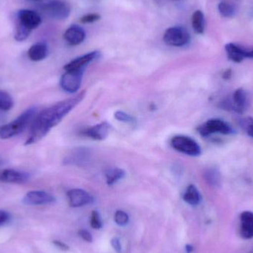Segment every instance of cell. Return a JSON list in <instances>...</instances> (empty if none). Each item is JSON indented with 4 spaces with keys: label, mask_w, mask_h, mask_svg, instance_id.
I'll list each match as a JSON object with an SVG mask.
<instances>
[{
    "label": "cell",
    "mask_w": 253,
    "mask_h": 253,
    "mask_svg": "<svg viewBox=\"0 0 253 253\" xmlns=\"http://www.w3.org/2000/svg\"><path fill=\"white\" fill-rule=\"evenodd\" d=\"M198 131L202 136L208 137L212 133H221L230 135L233 133V127L219 119H211L198 127Z\"/></svg>",
    "instance_id": "obj_6"
},
{
    "label": "cell",
    "mask_w": 253,
    "mask_h": 253,
    "mask_svg": "<svg viewBox=\"0 0 253 253\" xmlns=\"http://www.w3.org/2000/svg\"><path fill=\"white\" fill-rule=\"evenodd\" d=\"M249 58L250 59H253V49L249 50Z\"/></svg>",
    "instance_id": "obj_37"
},
{
    "label": "cell",
    "mask_w": 253,
    "mask_h": 253,
    "mask_svg": "<svg viewBox=\"0 0 253 253\" xmlns=\"http://www.w3.org/2000/svg\"><path fill=\"white\" fill-rule=\"evenodd\" d=\"M116 223L120 226H126L129 221V216L123 211H117L114 216Z\"/></svg>",
    "instance_id": "obj_28"
},
{
    "label": "cell",
    "mask_w": 253,
    "mask_h": 253,
    "mask_svg": "<svg viewBox=\"0 0 253 253\" xmlns=\"http://www.w3.org/2000/svg\"><path fill=\"white\" fill-rule=\"evenodd\" d=\"M14 105L13 98L7 92L0 90V111H8Z\"/></svg>",
    "instance_id": "obj_24"
},
{
    "label": "cell",
    "mask_w": 253,
    "mask_h": 253,
    "mask_svg": "<svg viewBox=\"0 0 253 253\" xmlns=\"http://www.w3.org/2000/svg\"><path fill=\"white\" fill-rule=\"evenodd\" d=\"M85 38V31L80 25H71L64 34V39L70 45H78L83 43Z\"/></svg>",
    "instance_id": "obj_15"
},
{
    "label": "cell",
    "mask_w": 253,
    "mask_h": 253,
    "mask_svg": "<svg viewBox=\"0 0 253 253\" xmlns=\"http://www.w3.org/2000/svg\"><path fill=\"white\" fill-rule=\"evenodd\" d=\"M126 176V172L121 168H114L108 169L105 172V177L108 185H113L123 179Z\"/></svg>",
    "instance_id": "obj_21"
},
{
    "label": "cell",
    "mask_w": 253,
    "mask_h": 253,
    "mask_svg": "<svg viewBox=\"0 0 253 253\" xmlns=\"http://www.w3.org/2000/svg\"><path fill=\"white\" fill-rule=\"evenodd\" d=\"M100 18V15L98 13H89V14L82 16L80 22L84 24L93 23V22L99 20Z\"/></svg>",
    "instance_id": "obj_30"
},
{
    "label": "cell",
    "mask_w": 253,
    "mask_h": 253,
    "mask_svg": "<svg viewBox=\"0 0 253 253\" xmlns=\"http://www.w3.org/2000/svg\"><path fill=\"white\" fill-rule=\"evenodd\" d=\"M185 249L187 253H193V247L191 246V245H186Z\"/></svg>",
    "instance_id": "obj_36"
},
{
    "label": "cell",
    "mask_w": 253,
    "mask_h": 253,
    "mask_svg": "<svg viewBox=\"0 0 253 253\" xmlns=\"http://www.w3.org/2000/svg\"><path fill=\"white\" fill-rule=\"evenodd\" d=\"M70 206L80 208L93 203V197L90 193L82 189H73L68 192Z\"/></svg>",
    "instance_id": "obj_11"
},
{
    "label": "cell",
    "mask_w": 253,
    "mask_h": 253,
    "mask_svg": "<svg viewBox=\"0 0 253 253\" xmlns=\"http://www.w3.org/2000/svg\"><path fill=\"white\" fill-rule=\"evenodd\" d=\"M17 25L30 32L38 28L42 23L41 16L37 12L28 9H22L17 13Z\"/></svg>",
    "instance_id": "obj_8"
},
{
    "label": "cell",
    "mask_w": 253,
    "mask_h": 253,
    "mask_svg": "<svg viewBox=\"0 0 253 253\" xmlns=\"http://www.w3.org/2000/svg\"><path fill=\"white\" fill-rule=\"evenodd\" d=\"M48 55V47L44 42H38L30 47L28 52V58L34 62H40L45 59Z\"/></svg>",
    "instance_id": "obj_19"
},
{
    "label": "cell",
    "mask_w": 253,
    "mask_h": 253,
    "mask_svg": "<svg viewBox=\"0 0 253 253\" xmlns=\"http://www.w3.org/2000/svg\"><path fill=\"white\" fill-rule=\"evenodd\" d=\"M240 235L243 239H253V212L244 211L240 215Z\"/></svg>",
    "instance_id": "obj_16"
},
{
    "label": "cell",
    "mask_w": 253,
    "mask_h": 253,
    "mask_svg": "<svg viewBox=\"0 0 253 253\" xmlns=\"http://www.w3.org/2000/svg\"><path fill=\"white\" fill-rule=\"evenodd\" d=\"M111 245H112L113 248L117 251V253H120L122 251V245L120 243V239L118 238H114L111 240Z\"/></svg>",
    "instance_id": "obj_32"
},
{
    "label": "cell",
    "mask_w": 253,
    "mask_h": 253,
    "mask_svg": "<svg viewBox=\"0 0 253 253\" xmlns=\"http://www.w3.org/2000/svg\"><path fill=\"white\" fill-rule=\"evenodd\" d=\"M218 9L220 14L224 17H232L236 13V8H235L234 5L230 3L226 2V1L220 2L218 4Z\"/></svg>",
    "instance_id": "obj_25"
},
{
    "label": "cell",
    "mask_w": 253,
    "mask_h": 253,
    "mask_svg": "<svg viewBox=\"0 0 253 253\" xmlns=\"http://www.w3.org/2000/svg\"><path fill=\"white\" fill-rule=\"evenodd\" d=\"M9 218H10V215L8 212L4 211H0V225L7 222Z\"/></svg>",
    "instance_id": "obj_33"
},
{
    "label": "cell",
    "mask_w": 253,
    "mask_h": 253,
    "mask_svg": "<svg viewBox=\"0 0 253 253\" xmlns=\"http://www.w3.org/2000/svg\"><path fill=\"white\" fill-rule=\"evenodd\" d=\"M90 226L96 230H99V229L102 228V219H101L100 215L97 211L92 212L91 216H90Z\"/></svg>",
    "instance_id": "obj_29"
},
{
    "label": "cell",
    "mask_w": 253,
    "mask_h": 253,
    "mask_svg": "<svg viewBox=\"0 0 253 253\" xmlns=\"http://www.w3.org/2000/svg\"><path fill=\"white\" fill-rule=\"evenodd\" d=\"M248 96L243 88L235 90L232 99H230V111L243 114L248 108Z\"/></svg>",
    "instance_id": "obj_12"
},
{
    "label": "cell",
    "mask_w": 253,
    "mask_h": 253,
    "mask_svg": "<svg viewBox=\"0 0 253 253\" xmlns=\"http://www.w3.org/2000/svg\"><path fill=\"white\" fill-rule=\"evenodd\" d=\"M205 180L210 185L218 187L221 184V174L216 168H209L204 174Z\"/></svg>",
    "instance_id": "obj_23"
},
{
    "label": "cell",
    "mask_w": 253,
    "mask_h": 253,
    "mask_svg": "<svg viewBox=\"0 0 253 253\" xmlns=\"http://www.w3.org/2000/svg\"><path fill=\"white\" fill-rule=\"evenodd\" d=\"M84 70L68 71L61 77L60 85L65 91L76 93L80 89Z\"/></svg>",
    "instance_id": "obj_7"
},
{
    "label": "cell",
    "mask_w": 253,
    "mask_h": 253,
    "mask_svg": "<svg viewBox=\"0 0 253 253\" xmlns=\"http://www.w3.org/2000/svg\"><path fill=\"white\" fill-rule=\"evenodd\" d=\"M233 71L231 69H227L222 74V79L224 80H230L232 78Z\"/></svg>",
    "instance_id": "obj_35"
},
{
    "label": "cell",
    "mask_w": 253,
    "mask_h": 253,
    "mask_svg": "<svg viewBox=\"0 0 253 253\" xmlns=\"http://www.w3.org/2000/svg\"><path fill=\"white\" fill-rule=\"evenodd\" d=\"M163 40L168 45L182 47L190 42V33L181 26L171 27L165 31Z\"/></svg>",
    "instance_id": "obj_5"
},
{
    "label": "cell",
    "mask_w": 253,
    "mask_h": 253,
    "mask_svg": "<svg viewBox=\"0 0 253 253\" xmlns=\"http://www.w3.org/2000/svg\"><path fill=\"white\" fill-rule=\"evenodd\" d=\"M91 152L86 147H78L73 150L64 159V164L76 166H84L90 162Z\"/></svg>",
    "instance_id": "obj_9"
},
{
    "label": "cell",
    "mask_w": 253,
    "mask_h": 253,
    "mask_svg": "<svg viewBox=\"0 0 253 253\" xmlns=\"http://www.w3.org/2000/svg\"><path fill=\"white\" fill-rule=\"evenodd\" d=\"M95 1H99V0H95Z\"/></svg>",
    "instance_id": "obj_39"
},
{
    "label": "cell",
    "mask_w": 253,
    "mask_h": 253,
    "mask_svg": "<svg viewBox=\"0 0 253 253\" xmlns=\"http://www.w3.org/2000/svg\"><path fill=\"white\" fill-rule=\"evenodd\" d=\"M241 126L245 129L249 136L253 138V117H246L241 120Z\"/></svg>",
    "instance_id": "obj_26"
},
{
    "label": "cell",
    "mask_w": 253,
    "mask_h": 253,
    "mask_svg": "<svg viewBox=\"0 0 253 253\" xmlns=\"http://www.w3.org/2000/svg\"><path fill=\"white\" fill-rule=\"evenodd\" d=\"M192 25L196 34H202L205 31V15L202 10H196L192 16Z\"/></svg>",
    "instance_id": "obj_22"
},
{
    "label": "cell",
    "mask_w": 253,
    "mask_h": 253,
    "mask_svg": "<svg viewBox=\"0 0 253 253\" xmlns=\"http://www.w3.org/2000/svg\"><path fill=\"white\" fill-rule=\"evenodd\" d=\"M171 146L174 150L190 156H199L202 154L199 144L190 137L176 135L171 140Z\"/></svg>",
    "instance_id": "obj_4"
},
{
    "label": "cell",
    "mask_w": 253,
    "mask_h": 253,
    "mask_svg": "<svg viewBox=\"0 0 253 253\" xmlns=\"http://www.w3.org/2000/svg\"><path fill=\"white\" fill-rule=\"evenodd\" d=\"M41 9L48 17L56 20L67 19L71 12V5L66 0H46Z\"/></svg>",
    "instance_id": "obj_3"
},
{
    "label": "cell",
    "mask_w": 253,
    "mask_h": 253,
    "mask_svg": "<svg viewBox=\"0 0 253 253\" xmlns=\"http://www.w3.org/2000/svg\"><path fill=\"white\" fill-rule=\"evenodd\" d=\"M101 54L99 51H93L87 54L80 56L77 59L70 62L64 67L65 71H76V70H85L86 67L88 64L100 57Z\"/></svg>",
    "instance_id": "obj_13"
},
{
    "label": "cell",
    "mask_w": 253,
    "mask_h": 253,
    "mask_svg": "<svg viewBox=\"0 0 253 253\" xmlns=\"http://www.w3.org/2000/svg\"><path fill=\"white\" fill-rule=\"evenodd\" d=\"M111 130V126L107 122L99 123L96 126L87 128L83 132V134L85 136L89 137L92 139L102 140L105 139Z\"/></svg>",
    "instance_id": "obj_14"
},
{
    "label": "cell",
    "mask_w": 253,
    "mask_h": 253,
    "mask_svg": "<svg viewBox=\"0 0 253 253\" xmlns=\"http://www.w3.org/2000/svg\"><path fill=\"white\" fill-rule=\"evenodd\" d=\"M79 235H80V236H81L82 239H83V240L85 241V242H93V237H92V235L90 234L88 231H87V230H80V231H79Z\"/></svg>",
    "instance_id": "obj_31"
},
{
    "label": "cell",
    "mask_w": 253,
    "mask_h": 253,
    "mask_svg": "<svg viewBox=\"0 0 253 253\" xmlns=\"http://www.w3.org/2000/svg\"><path fill=\"white\" fill-rule=\"evenodd\" d=\"M53 244H54L55 246L57 247L58 248L62 250V251H66L69 250V248H68V245H65V243L60 242V241H54V242H53Z\"/></svg>",
    "instance_id": "obj_34"
},
{
    "label": "cell",
    "mask_w": 253,
    "mask_h": 253,
    "mask_svg": "<svg viewBox=\"0 0 253 253\" xmlns=\"http://www.w3.org/2000/svg\"><path fill=\"white\" fill-rule=\"evenodd\" d=\"M183 199L186 203L191 206H197L200 204L202 200V196L197 187L194 184H190L186 189L184 195H183Z\"/></svg>",
    "instance_id": "obj_20"
},
{
    "label": "cell",
    "mask_w": 253,
    "mask_h": 253,
    "mask_svg": "<svg viewBox=\"0 0 253 253\" xmlns=\"http://www.w3.org/2000/svg\"><path fill=\"white\" fill-rule=\"evenodd\" d=\"M30 1H40V0H30Z\"/></svg>",
    "instance_id": "obj_38"
},
{
    "label": "cell",
    "mask_w": 253,
    "mask_h": 253,
    "mask_svg": "<svg viewBox=\"0 0 253 253\" xmlns=\"http://www.w3.org/2000/svg\"><path fill=\"white\" fill-rule=\"evenodd\" d=\"M28 174L13 169H4L0 172V181L2 182L22 184L28 181Z\"/></svg>",
    "instance_id": "obj_17"
},
{
    "label": "cell",
    "mask_w": 253,
    "mask_h": 253,
    "mask_svg": "<svg viewBox=\"0 0 253 253\" xmlns=\"http://www.w3.org/2000/svg\"><path fill=\"white\" fill-rule=\"evenodd\" d=\"M116 120L120 122H123L125 123H129V124H133L135 120L133 117H131L129 114H126L124 111H118L114 114Z\"/></svg>",
    "instance_id": "obj_27"
},
{
    "label": "cell",
    "mask_w": 253,
    "mask_h": 253,
    "mask_svg": "<svg viewBox=\"0 0 253 253\" xmlns=\"http://www.w3.org/2000/svg\"><path fill=\"white\" fill-rule=\"evenodd\" d=\"M37 112V108H28L11 123L0 126V138L8 139L19 135L26 128L31 120H34Z\"/></svg>",
    "instance_id": "obj_2"
},
{
    "label": "cell",
    "mask_w": 253,
    "mask_h": 253,
    "mask_svg": "<svg viewBox=\"0 0 253 253\" xmlns=\"http://www.w3.org/2000/svg\"><path fill=\"white\" fill-rule=\"evenodd\" d=\"M225 50L229 59L236 63H240L244 59L249 58V50H245L234 43L226 44Z\"/></svg>",
    "instance_id": "obj_18"
},
{
    "label": "cell",
    "mask_w": 253,
    "mask_h": 253,
    "mask_svg": "<svg viewBox=\"0 0 253 253\" xmlns=\"http://www.w3.org/2000/svg\"><path fill=\"white\" fill-rule=\"evenodd\" d=\"M85 94V91L83 90L74 97L58 102L37 114L30 129L29 135L25 141V145L34 144L44 138L52 128L60 123L83 100Z\"/></svg>",
    "instance_id": "obj_1"
},
{
    "label": "cell",
    "mask_w": 253,
    "mask_h": 253,
    "mask_svg": "<svg viewBox=\"0 0 253 253\" xmlns=\"http://www.w3.org/2000/svg\"><path fill=\"white\" fill-rule=\"evenodd\" d=\"M56 199L50 193L44 191H30L25 195L22 199V202L25 205L30 206H37V205H49L53 203Z\"/></svg>",
    "instance_id": "obj_10"
}]
</instances>
